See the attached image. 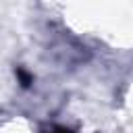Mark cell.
<instances>
[{"mask_svg":"<svg viewBox=\"0 0 133 133\" xmlns=\"http://www.w3.org/2000/svg\"><path fill=\"white\" fill-rule=\"evenodd\" d=\"M15 77L21 83V87H31V83H33V75L27 69H23V66H17L15 69Z\"/></svg>","mask_w":133,"mask_h":133,"instance_id":"cell-1","label":"cell"},{"mask_svg":"<svg viewBox=\"0 0 133 133\" xmlns=\"http://www.w3.org/2000/svg\"><path fill=\"white\" fill-rule=\"evenodd\" d=\"M39 133H75V131L69 129V127H62V125H52L48 129H42Z\"/></svg>","mask_w":133,"mask_h":133,"instance_id":"cell-2","label":"cell"}]
</instances>
